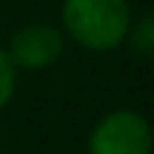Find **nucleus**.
Masks as SVG:
<instances>
[{
    "mask_svg": "<svg viewBox=\"0 0 154 154\" xmlns=\"http://www.w3.org/2000/svg\"><path fill=\"white\" fill-rule=\"evenodd\" d=\"M151 17H143V23L137 26V32L131 34V46L137 49V54H143V57H149L151 54V49H154V26H151Z\"/></svg>",
    "mask_w": 154,
    "mask_h": 154,
    "instance_id": "obj_4",
    "label": "nucleus"
},
{
    "mask_svg": "<svg viewBox=\"0 0 154 154\" xmlns=\"http://www.w3.org/2000/svg\"><path fill=\"white\" fill-rule=\"evenodd\" d=\"M63 23L77 43L106 51L123 43L131 26V14L126 0H66Z\"/></svg>",
    "mask_w": 154,
    "mask_h": 154,
    "instance_id": "obj_1",
    "label": "nucleus"
},
{
    "mask_svg": "<svg viewBox=\"0 0 154 154\" xmlns=\"http://www.w3.org/2000/svg\"><path fill=\"white\" fill-rule=\"evenodd\" d=\"M63 54V34L54 26H26L11 34L9 60L23 69H46Z\"/></svg>",
    "mask_w": 154,
    "mask_h": 154,
    "instance_id": "obj_3",
    "label": "nucleus"
},
{
    "mask_svg": "<svg viewBox=\"0 0 154 154\" xmlns=\"http://www.w3.org/2000/svg\"><path fill=\"white\" fill-rule=\"evenodd\" d=\"M11 91H14V63L6 51H0V109L9 103Z\"/></svg>",
    "mask_w": 154,
    "mask_h": 154,
    "instance_id": "obj_5",
    "label": "nucleus"
},
{
    "mask_svg": "<svg viewBox=\"0 0 154 154\" xmlns=\"http://www.w3.org/2000/svg\"><path fill=\"white\" fill-rule=\"evenodd\" d=\"M88 154H151V128L134 111H114L94 126Z\"/></svg>",
    "mask_w": 154,
    "mask_h": 154,
    "instance_id": "obj_2",
    "label": "nucleus"
}]
</instances>
